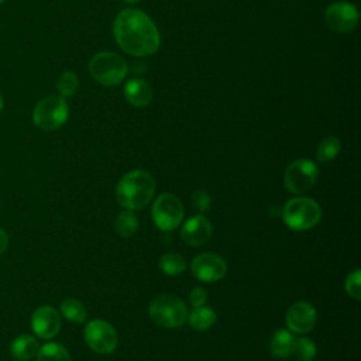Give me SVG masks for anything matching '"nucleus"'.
Returning a JSON list of instances; mask_svg holds the SVG:
<instances>
[{"label": "nucleus", "instance_id": "1", "mask_svg": "<svg viewBox=\"0 0 361 361\" xmlns=\"http://www.w3.org/2000/svg\"><path fill=\"white\" fill-rule=\"evenodd\" d=\"M113 32L118 47L133 56L151 55L161 44L157 25L142 10L120 11L113 23Z\"/></svg>", "mask_w": 361, "mask_h": 361}, {"label": "nucleus", "instance_id": "2", "mask_svg": "<svg viewBox=\"0 0 361 361\" xmlns=\"http://www.w3.org/2000/svg\"><path fill=\"white\" fill-rule=\"evenodd\" d=\"M155 195V180L144 169H133L117 183L116 199L128 210H138L147 206Z\"/></svg>", "mask_w": 361, "mask_h": 361}, {"label": "nucleus", "instance_id": "3", "mask_svg": "<svg viewBox=\"0 0 361 361\" xmlns=\"http://www.w3.org/2000/svg\"><path fill=\"white\" fill-rule=\"evenodd\" d=\"M282 219L290 230L305 231L314 227L320 221L322 207L310 197H293L285 203Z\"/></svg>", "mask_w": 361, "mask_h": 361}, {"label": "nucleus", "instance_id": "4", "mask_svg": "<svg viewBox=\"0 0 361 361\" xmlns=\"http://www.w3.org/2000/svg\"><path fill=\"white\" fill-rule=\"evenodd\" d=\"M90 76L103 86H116L123 82L128 68L127 62L114 52H99L87 63Z\"/></svg>", "mask_w": 361, "mask_h": 361}, {"label": "nucleus", "instance_id": "5", "mask_svg": "<svg viewBox=\"0 0 361 361\" xmlns=\"http://www.w3.org/2000/svg\"><path fill=\"white\" fill-rule=\"evenodd\" d=\"M148 314L157 326L175 329L186 322L188 307L175 295H159L151 302Z\"/></svg>", "mask_w": 361, "mask_h": 361}, {"label": "nucleus", "instance_id": "6", "mask_svg": "<svg viewBox=\"0 0 361 361\" xmlns=\"http://www.w3.org/2000/svg\"><path fill=\"white\" fill-rule=\"evenodd\" d=\"M69 117V106L59 94H49L41 99L32 110L34 124L44 131H54L62 127Z\"/></svg>", "mask_w": 361, "mask_h": 361}, {"label": "nucleus", "instance_id": "7", "mask_svg": "<svg viewBox=\"0 0 361 361\" xmlns=\"http://www.w3.org/2000/svg\"><path fill=\"white\" fill-rule=\"evenodd\" d=\"M151 216L158 228L171 231L180 226L183 220V206L173 193H161L152 204Z\"/></svg>", "mask_w": 361, "mask_h": 361}, {"label": "nucleus", "instance_id": "8", "mask_svg": "<svg viewBox=\"0 0 361 361\" xmlns=\"http://www.w3.org/2000/svg\"><path fill=\"white\" fill-rule=\"evenodd\" d=\"M319 178L317 165L306 158H299L289 164L285 171L283 183L290 193L300 195L309 190Z\"/></svg>", "mask_w": 361, "mask_h": 361}, {"label": "nucleus", "instance_id": "9", "mask_svg": "<svg viewBox=\"0 0 361 361\" xmlns=\"http://www.w3.org/2000/svg\"><path fill=\"white\" fill-rule=\"evenodd\" d=\"M83 336L87 347L97 354H110L117 347L116 329L104 320H90L85 326Z\"/></svg>", "mask_w": 361, "mask_h": 361}, {"label": "nucleus", "instance_id": "10", "mask_svg": "<svg viewBox=\"0 0 361 361\" xmlns=\"http://www.w3.org/2000/svg\"><path fill=\"white\" fill-rule=\"evenodd\" d=\"M326 25L336 32H350L358 24V10L348 1H337L324 10Z\"/></svg>", "mask_w": 361, "mask_h": 361}, {"label": "nucleus", "instance_id": "11", "mask_svg": "<svg viewBox=\"0 0 361 361\" xmlns=\"http://www.w3.org/2000/svg\"><path fill=\"white\" fill-rule=\"evenodd\" d=\"M190 268L196 279L207 283L220 281L227 272L226 261L213 252H203L195 257Z\"/></svg>", "mask_w": 361, "mask_h": 361}, {"label": "nucleus", "instance_id": "12", "mask_svg": "<svg viewBox=\"0 0 361 361\" xmlns=\"http://www.w3.org/2000/svg\"><path fill=\"white\" fill-rule=\"evenodd\" d=\"M61 326L62 322L59 312L49 305L37 307L31 316V329L39 338L49 340L55 337L59 333Z\"/></svg>", "mask_w": 361, "mask_h": 361}, {"label": "nucleus", "instance_id": "13", "mask_svg": "<svg viewBox=\"0 0 361 361\" xmlns=\"http://www.w3.org/2000/svg\"><path fill=\"white\" fill-rule=\"evenodd\" d=\"M286 324L292 333L305 334L314 329L317 322L316 309L307 302H296L286 312Z\"/></svg>", "mask_w": 361, "mask_h": 361}, {"label": "nucleus", "instance_id": "14", "mask_svg": "<svg viewBox=\"0 0 361 361\" xmlns=\"http://www.w3.org/2000/svg\"><path fill=\"white\" fill-rule=\"evenodd\" d=\"M213 233V226L210 220L203 214H196L193 217H189L182 228L180 235L182 240L189 245H203L209 241Z\"/></svg>", "mask_w": 361, "mask_h": 361}, {"label": "nucleus", "instance_id": "15", "mask_svg": "<svg viewBox=\"0 0 361 361\" xmlns=\"http://www.w3.org/2000/svg\"><path fill=\"white\" fill-rule=\"evenodd\" d=\"M123 92L127 102L135 107H144L152 102V89L149 83L142 79L133 78L127 80Z\"/></svg>", "mask_w": 361, "mask_h": 361}, {"label": "nucleus", "instance_id": "16", "mask_svg": "<svg viewBox=\"0 0 361 361\" xmlns=\"http://www.w3.org/2000/svg\"><path fill=\"white\" fill-rule=\"evenodd\" d=\"M39 350L38 340L30 334H20L17 336L10 344L11 355L18 361H27L37 355Z\"/></svg>", "mask_w": 361, "mask_h": 361}, {"label": "nucleus", "instance_id": "17", "mask_svg": "<svg viewBox=\"0 0 361 361\" xmlns=\"http://www.w3.org/2000/svg\"><path fill=\"white\" fill-rule=\"evenodd\" d=\"M295 336L290 330L278 329L269 341V351L276 358H288L293 353L295 345Z\"/></svg>", "mask_w": 361, "mask_h": 361}, {"label": "nucleus", "instance_id": "18", "mask_svg": "<svg viewBox=\"0 0 361 361\" xmlns=\"http://www.w3.org/2000/svg\"><path fill=\"white\" fill-rule=\"evenodd\" d=\"M216 312L212 307L207 306H197L193 307V310L190 313H188L186 322L189 323V326L197 331H203L210 329L214 323H216Z\"/></svg>", "mask_w": 361, "mask_h": 361}, {"label": "nucleus", "instance_id": "19", "mask_svg": "<svg viewBox=\"0 0 361 361\" xmlns=\"http://www.w3.org/2000/svg\"><path fill=\"white\" fill-rule=\"evenodd\" d=\"M114 228L121 237H131L138 228V219L133 213V210L124 209L121 210L114 221Z\"/></svg>", "mask_w": 361, "mask_h": 361}, {"label": "nucleus", "instance_id": "20", "mask_svg": "<svg viewBox=\"0 0 361 361\" xmlns=\"http://www.w3.org/2000/svg\"><path fill=\"white\" fill-rule=\"evenodd\" d=\"M37 361H71V355L62 344L51 341L39 347Z\"/></svg>", "mask_w": 361, "mask_h": 361}, {"label": "nucleus", "instance_id": "21", "mask_svg": "<svg viewBox=\"0 0 361 361\" xmlns=\"http://www.w3.org/2000/svg\"><path fill=\"white\" fill-rule=\"evenodd\" d=\"M61 313L65 319L73 322V323H83L87 317L86 307L73 298H68L61 303Z\"/></svg>", "mask_w": 361, "mask_h": 361}, {"label": "nucleus", "instance_id": "22", "mask_svg": "<svg viewBox=\"0 0 361 361\" xmlns=\"http://www.w3.org/2000/svg\"><path fill=\"white\" fill-rule=\"evenodd\" d=\"M158 265H159V269L164 274L171 275V276L183 272L185 268H186L185 259L179 254H176V252H165V254H162L159 261H158Z\"/></svg>", "mask_w": 361, "mask_h": 361}, {"label": "nucleus", "instance_id": "23", "mask_svg": "<svg viewBox=\"0 0 361 361\" xmlns=\"http://www.w3.org/2000/svg\"><path fill=\"white\" fill-rule=\"evenodd\" d=\"M340 149H341V142L337 137H326L317 145L316 157L320 162H329L337 157Z\"/></svg>", "mask_w": 361, "mask_h": 361}, {"label": "nucleus", "instance_id": "24", "mask_svg": "<svg viewBox=\"0 0 361 361\" xmlns=\"http://www.w3.org/2000/svg\"><path fill=\"white\" fill-rule=\"evenodd\" d=\"M78 89H79V80H78V76L73 72L66 71L56 80L58 94L63 99L75 96Z\"/></svg>", "mask_w": 361, "mask_h": 361}, {"label": "nucleus", "instance_id": "25", "mask_svg": "<svg viewBox=\"0 0 361 361\" xmlns=\"http://www.w3.org/2000/svg\"><path fill=\"white\" fill-rule=\"evenodd\" d=\"M316 344L312 338L309 337H298L295 338V345H293V354L298 357L300 361H312L316 355Z\"/></svg>", "mask_w": 361, "mask_h": 361}, {"label": "nucleus", "instance_id": "26", "mask_svg": "<svg viewBox=\"0 0 361 361\" xmlns=\"http://www.w3.org/2000/svg\"><path fill=\"white\" fill-rule=\"evenodd\" d=\"M344 289L348 296L358 300L361 298V271L354 269L350 272L344 281Z\"/></svg>", "mask_w": 361, "mask_h": 361}, {"label": "nucleus", "instance_id": "27", "mask_svg": "<svg viewBox=\"0 0 361 361\" xmlns=\"http://www.w3.org/2000/svg\"><path fill=\"white\" fill-rule=\"evenodd\" d=\"M192 204L195 206V209L200 213H204L210 209V204H212V199L209 196L207 192L204 190H196L193 195H192Z\"/></svg>", "mask_w": 361, "mask_h": 361}, {"label": "nucleus", "instance_id": "28", "mask_svg": "<svg viewBox=\"0 0 361 361\" xmlns=\"http://www.w3.org/2000/svg\"><path fill=\"white\" fill-rule=\"evenodd\" d=\"M207 290L203 289V288H193L189 293V302L192 303L193 307H197V306H203L206 302H207Z\"/></svg>", "mask_w": 361, "mask_h": 361}, {"label": "nucleus", "instance_id": "29", "mask_svg": "<svg viewBox=\"0 0 361 361\" xmlns=\"http://www.w3.org/2000/svg\"><path fill=\"white\" fill-rule=\"evenodd\" d=\"M8 247V235L6 233V230H3L0 227V254H3Z\"/></svg>", "mask_w": 361, "mask_h": 361}, {"label": "nucleus", "instance_id": "30", "mask_svg": "<svg viewBox=\"0 0 361 361\" xmlns=\"http://www.w3.org/2000/svg\"><path fill=\"white\" fill-rule=\"evenodd\" d=\"M3 107H4V100H3V96L0 94V113H1V110H3Z\"/></svg>", "mask_w": 361, "mask_h": 361}, {"label": "nucleus", "instance_id": "31", "mask_svg": "<svg viewBox=\"0 0 361 361\" xmlns=\"http://www.w3.org/2000/svg\"><path fill=\"white\" fill-rule=\"evenodd\" d=\"M124 1H127V3H138L140 0H124Z\"/></svg>", "mask_w": 361, "mask_h": 361}, {"label": "nucleus", "instance_id": "32", "mask_svg": "<svg viewBox=\"0 0 361 361\" xmlns=\"http://www.w3.org/2000/svg\"><path fill=\"white\" fill-rule=\"evenodd\" d=\"M3 1H4V0H0V3H3Z\"/></svg>", "mask_w": 361, "mask_h": 361}]
</instances>
